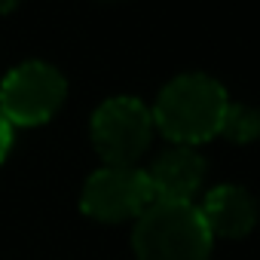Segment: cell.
Instances as JSON below:
<instances>
[{
	"mask_svg": "<svg viewBox=\"0 0 260 260\" xmlns=\"http://www.w3.org/2000/svg\"><path fill=\"white\" fill-rule=\"evenodd\" d=\"M226 104L230 98L220 80L202 71H187L172 77L159 89L150 113H153V125H159L166 138H172L175 144L196 147L220 132Z\"/></svg>",
	"mask_w": 260,
	"mask_h": 260,
	"instance_id": "6da1fadb",
	"label": "cell"
},
{
	"mask_svg": "<svg viewBox=\"0 0 260 260\" xmlns=\"http://www.w3.org/2000/svg\"><path fill=\"white\" fill-rule=\"evenodd\" d=\"M138 260H208L211 236L193 202H153L135 223Z\"/></svg>",
	"mask_w": 260,
	"mask_h": 260,
	"instance_id": "7a4b0ae2",
	"label": "cell"
},
{
	"mask_svg": "<svg viewBox=\"0 0 260 260\" xmlns=\"http://www.w3.org/2000/svg\"><path fill=\"white\" fill-rule=\"evenodd\" d=\"M92 144L107 166H135L153 135V113L135 95H113L101 101L89 122Z\"/></svg>",
	"mask_w": 260,
	"mask_h": 260,
	"instance_id": "3957f363",
	"label": "cell"
},
{
	"mask_svg": "<svg viewBox=\"0 0 260 260\" xmlns=\"http://www.w3.org/2000/svg\"><path fill=\"white\" fill-rule=\"evenodd\" d=\"M68 80L64 74L40 58L16 64L0 83V113L10 125H40L64 101Z\"/></svg>",
	"mask_w": 260,
	"mask_h": 260,
	"instance_id": "277c9868",
	"label": "cell"
},
{
	"mask_svg": "<svg viewBox=\"0 0 260 260\" xmlns=\"http://www.w3.org/2000/svg\"><path fill=\"white\" fill-rule=\"evenodd\" d=\"M80 205L89 217L104 223L138 220L153 205L147 172L138 166H104L89 175Z\"/></svg>",
	"mask_w": 260,
	"mask_h": 260,
	"instance_id": "5b68a950",
	"label": "cell"
},
{
	"mask_svg": "<svg viewBox=\"0 0 260 260\" xmlns=\"http://www.w3.org/2000/svg\"><path fill=\"white\" fill-rule=\"evenodd\" d=\"M147 181L153 190V202H193L205 181V159L196 147L175 144L153 159L147 169Z\"/></svg>",
	"mask_w": 260,
	"mask_h": 260,
	"instance_id": "8992f818",
	"label": "cell"
},
{
	"mask_svg": "<svg viewBox=\"0 0 260 260\" xmlns=\"http://www.w3.org/2000/svg\"><path fill=\"white\" fill-rule=\"evenodd\" d=\"M199 214H202V223H205L211 239L214 236L242 239L257 223V202L245 187L220 184V187L208 190V196L199 205Z\"/></svg>",
	"mask_w": 260,
	"mask_h": 260,
	"instance_id": "52a82bcc",
	"label": "cell"
},
{
	"mask_svg": "<svg viewBox=\"0 0 260 260\" xmlns=\"http://www.w3.org/2000/svg\"><path fill=\"white\" fill-rule=\"evenodd\" d=\"M220 132L236 141V144H248L260 135V110L254 104L245 101H230L223 110V122H220Z\"/></svg>",
	"mask_w": 260,
	"mask_h": 260,
	"instance_id": "ba28073f",
	"label": "cell"
},
{
	"mask_svg": "<svg viewBox=\"0 0 260 260\" xmlns=\"http://www.w3.org/2000/svg\"><path fill=\"white\" fill-rule=\"evenodd\" d=\"M10 147H13V125L7 122V116H4V113H0V162L7 159Z\"/></svg>",
	"mask_w": 260,
	"mask_h": 260,
	"instance_id": "9c48e42d",
	"label": "cell"
},
{
	"mask_svg": "<svg viewBox=\"0 0 260 260\" xmlns=\"http://www.w3.org/2000/svg\"><path fill=\"white\" fill-rule=\"evenodd\" d=\"M19 4V0H0V13H7V10H13Z\"/></svg>",
	"mask_w": 260,
	"mask_h": 260,
	"instance_id": "30bf717a",
	"label": "cell"
}]
</instances>
